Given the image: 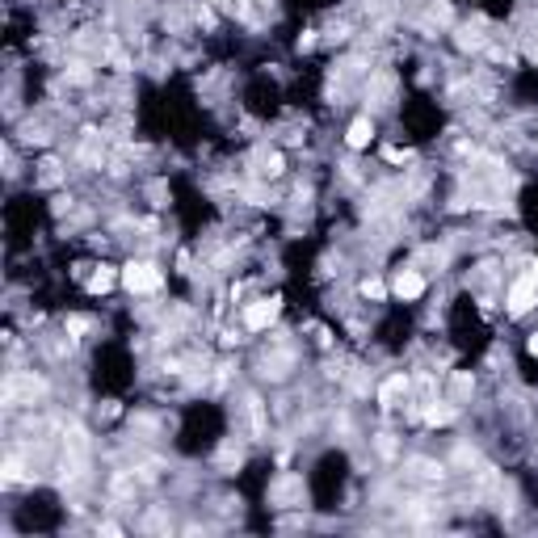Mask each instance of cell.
<instances>
[{"instance_id": "5", "label": "cell", "mask_w": 538, "mask_h": 538, "mask_svg": "<svg viewBox=\"0 0 538 538\" xmlns=\"http://www.w3.org/2000/svg\"><path fill=\"white\" fill-rule=\"evenodd\" d=\"M370 139H374V122H370V118H358V122L349 127V135H345V143H349L354 152L370 148Z\"/></svg>"}, {"instance_id": "11", "label": "cell", "mask_w": 538, "mask_h": 538, "mask_svg": "<svg viewBox=\"0 0 538 538\" xmlns=\"http://www.w3.org/2000/svg\"><path fill=\"white\" fill-rule=\"evenodd\" d=\"M525 349H530V354H534V358H538V333H534V337H530V345H525Z\"/></svg>"}, {"instance_id": "9", "label": "cell", "mask_w": 538, "mask_h": 538, "mask_svg": "<svg viewBox=\"0 0 538 538\" xmlns=\"http://www.w3.org/2000/svg\"><path fill=\"white\" fill-rule=\"evenodd\" d=\"M387 290H391V286L379 282V278H366V282H362V299H383Z\"/></svg>"}, {"instance_id": "1", "label": "cell", "mask_w": 538, "mask_h": 538, "mask_svg": "<svg viewBox=\"0 0 538 538\" xmlns=\"http://www.w3.org/2000/svg\"><path fill=\"white\" fill-rule=\"evenodd\" d=\"M160 282H164V274L152 261H127L122 265V286L131 294H152V290H160Z\"/></svg>"}, {"instance_id": "3", "label": "cell", "mask_w": 538, "mask_h": 538, "mask_svg": "<svg viewBox=\"0 0 538 538\" xmlns=\"http://www.w3.org/2000/svg\"><path fill=\"white\" fill-rule=\"evenodd\" d=\"M509 315H525V311H534L538 307V282L525 274V278H517L513 286H509Z\"/></svg>"}, {"instance_id": "4", "label": "cell", "mask_w": 538, "mask_h": 538, "mask_svg": "<svg viewBox=\"0 0 538 538\" xmlns=\"http://www.w3.org/2000/svg\"><path fill=\"white\" fill-rule=\"evenodd\" d=\"M391 294H395V299H420V294H425L420 269H399V274L391 278Z\"/></svg>"}, {"instance_id": "6", "label": "cell", "mask_w": 538, "mask_h": 538, "mask_svg": "<svg viewBox=\"0 0 538 538\" xmlns=\"http://www.w3.org/2000/svg\"><path fill=\"white\" fill-rule=\"evenodd\" d=\"M118 278H122V269H114V265H101V269L88 278V294H105V290H110Z\"/></svg>"}, {"instance_id": "10", "label": "cell", "mask_w": 538, "mask_h": 538, "mask_svg": "<svg viewBox=\"0 0 538 538\" xmlns=\"http://www.w3.org/2000/svg\"><path fill=\"white\" fill-rule=\"evenodd\" d=\"M93 329V319L88 315H68V333H76V337H84Z\"/></svg>"}, {"instance_id": "2", "label": "cell", "mask_w": 538, "mask_h": 538, "mask_svg": "<svg viewBox=\"0 0 538 538\" xmlns=\"http://www.w3.org/2000/svg\"><path fill=\"white\" fill-rule=\"evenodd\" d=\"M278 311H282V299H278V294L248 303V307H244V329H248V333H265L274 319H278Z\"/></svg>"}, {"instance_id": "7", "label": "cell", "mask_w": 538, "mask_h": 538, "mask_svg": "<svg viewBox=\"0 0 538 538\" xmlns=\"http://www.w3.org/2000/svg\"><path fill=\"white\" fill-rule=\"evenodd\" d=\"M399 391H408V379H404V374H395L391 383H383V391H379V404H383V408H395V395H399Z\"/></svg>"}, {"instance_id": "8", "label": "cell", "mask_w": 538, "mask_h": 538, "mask_svg": "<svg viewBox=\"0 0 538 538\" xmlns=\"http://www.w3.org/2000/svg\"><path fill=\"white\" fill-rule=\"evenodd\" d=\"M425 420H429V425H450V420H454V404H438V399H434V404L425 408Z\"/></svg>"}]
</instances>
